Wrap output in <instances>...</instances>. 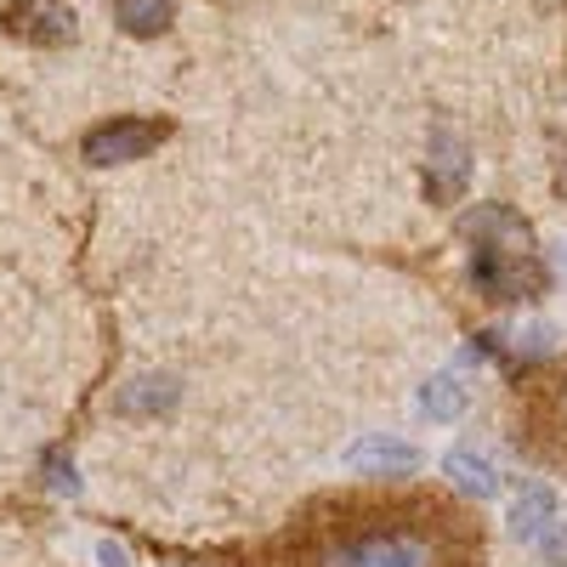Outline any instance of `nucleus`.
<instances>
[{
  "label": "nucleus",
  "mask_w": 567,
  "mask_h": 567,
  "mask_svg": "<svg viewBox=\"0 0 567 567\" xmlns=\"http://www.w3.org/2000/svg\"><path fill=\"white\" fill-rule=\"evenodd\" d=\"M272 567H483V523L420 483L318 494L272 539Z\"/></svg>",
  "instance_id": "1"
},
{
  "label": "nucleus",
  "mask_w": 567,
  "mask_h": 567,
  "mask_svg": "<svg viewBox=\"0 0 567 567\" xmlns=\"http://www.w3.org/2000/svg\"><path fill=\"white\" fill-rule=\"evenodd\" d=\"M471 239V284L483 301H528L545 290V261L534 250V227L505 210V205H477L465 216Z\"/></svg>",
  "instance_id": "2"
},
{
  "label": "nucleus",
  "mask_w": 567,
  "mask_h": 567,
  "mask_svg": "<svg viewBox=\"0 0 567 567\" xmlns=\"http://www.w3.org/2000/svg\"><path fill=\"white\" fill-rule=\"evenodd\" d=\"M516 449L550 471H567V358L528 374L516 392Z\"/></svg>",
  "instance_id": "3"
},
{
  "label": "nucleus",
  "mask_w": 567,
  "mask_h": 567,
  "mask_svg": "<svg viewBox=\"0 0 567 567\" xmlns=\"http://www.w3.org/2000/svg\"><path fill=\"white\" fill-rule=\"evenodd\" d=\"M165 136H171L165 120H131V114H120V120L91 125L80 136V159H91V165H131L142 154H154Z\"/></svg>",
  "instance_id": "4"
},
{
  "label": "nucleus",
  "mask_w": 567,
  "mask_h": 567,
  "mask_svg": "<svg viewBox=\"0 0 567 567\" xmlns=\"http://www.w3.org/2000/svg\"><path fill=\"white\" fill-rule=\"evenodd\" d=\"M12 40H29V45H69L74 40V12L63 0H12L7 12H0Z\"/></svg>",
  "instance_id": "5"
},
{
  "label": "nucleus",
  "mask_w": 567,
  "mask_h": 567,
  "mask_svg": "<svg viewBox=\"0 0 567 567\" xmlns=\"http://www.w3.org/2000/svg\"><path fill=\"white\" fill-rule=\"evenodd\" d=\"M347 465L369 471V477H409L420 465V454H414V443H398V437H363L347 449Z\"/></svg>",
  "instance_id": "6"
},
{
  "label": "nucleus",
  "mask_w": 567,
  "mask_h": 567,
  "mask_svg": "<svg viewBox=\"0 0 567 567\" xmlns=\"http://www.w3.org/2000/svg\"><path fill=\"white\" fill-rule=\"evenodd\" d=\"M460 187H465V142L454 131H437L432 136V171H425V194H432L437 205H449Z\"/></svg>",
  "instance_id": "7"
},
{
  "label": "nucleus",
  "mask_w": 567,
  "mask_h": 567,
  "mask_svg": "<svg viewBox=\"0 0 567 567\" xmlns=\"http://www.w3.org/2000/svg\"><path fill=\"white\" fill-rule=\"evenodd\" d=\"M443 477H449L460 494H477V499H494V494H499V471H494V460L477 454V449H454V454L443 460Z\"/></svg>",
  "instance_id": "8"
},
{
  "label": "nucleus",
  "mask_w": 567,
  "mask_h": 567,
  "mask_svg": "<svg viewBox=\"0 0 567 567\" xmlns=\"http://www.w3.org/2000/svg\"><path fill=\"white\" fill-rule=\"evenodd\" d=\"M114 18H120V29H125V34L154 40V34H165V29H171L176 0H114Z\"/></svg>",
  "instance_id": "9"
},
{
  "label": "nucleus",
  "mask_w": 567,
  "mask_h": 567,
  "mask_svg": "<svg viewBox=\"0 0 567 567\" xmlns=\"http://www.w3.org/2000/svg\"><path fill=\"white\" fill-rule=\"evenodd\" d=\"M550 511H556L550 494H545V488H528L523 499L511 505V528H516V539H539L545 523H550Z\"/></svg>",
  "instance_id": "10"
},
{
  "label": "nucleus",
  "mask_w": 567,
  "mask_h": 567,
  "mask_svg": "<svg viewBox=\"0 0 567 567\" xmlns=\"http://www.w3.org/2000/svg\"><path fill=\"white\" fill-rule=\"evenodd\" d=\"M420 409L432 414V420H454V414L465 409V386L454 381V374H437V381H425V392H420Z\"/></svg>",
  "instance_id": "11"
},
{
  "label": "nucleus",
  "mask_w": 567,
  "mask_h": 567,
  "mask_svg": "<svg viewBox=\"0 0 567 567\" xmlns=\"http://www.w3.org/2000/svg\"><path fill=\"white\" fill-rule=\"evenodd\" d=\"M556 194L567 199V136L556 142Z\"/></svg>",
  "instance_id": "12"
}]
</instances>
